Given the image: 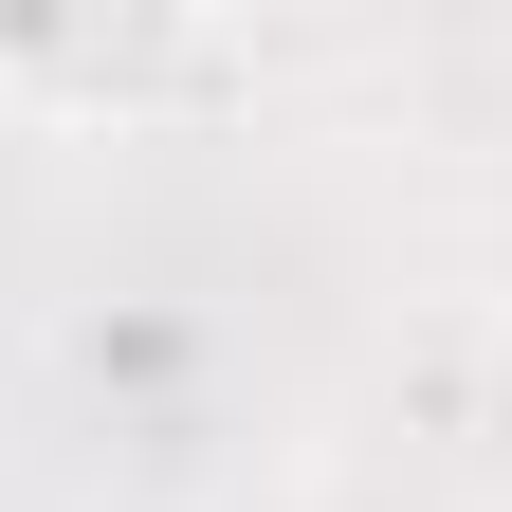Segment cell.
<instances>
[{"label":"cell","instance_id":"1","mask_svg":"<svg viewBox=\"0 0 512 512\" xmlns=\"http://www.w3.org/2000/svg\"><path fill=\"white\" fill-rule=\"evenodd\" d=\"M0 92L92 110V128H165V110L256 92V37H220V19H0Z\"/></svg>","mask_w":512,"mask_h":512}]
</instances>
